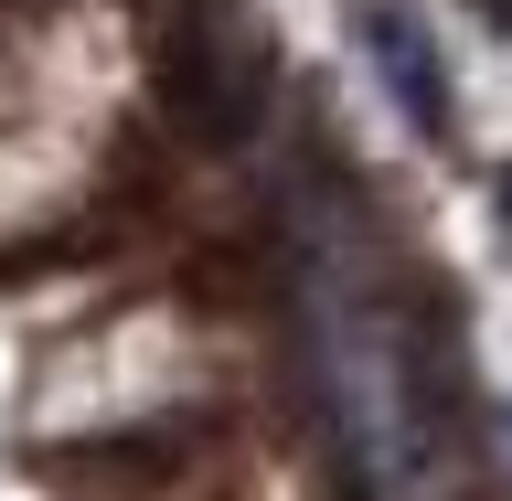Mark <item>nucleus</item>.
I'll return each instance as SVG.
<instances>
[{
	"label": "nucleus",
	"instance_id": "obj_1",
	"mask_svg": "<svg viewBox=\"0 0 512 501\" xmlns=\"http://www.w3.org/2000/svg\"><path fill=\"white\" fill-rule=\"evenodd\" d=\"M299 310H310V374H320V416H331V459H342L352 501H438L448 427H438V384L416 363L406 310L342 246H320L299 267Z\"/></svg>",
	"mask_w": 512,
	"mask_h": 501
},
{
	"label": "nucleus",
	"instance_id": "obj_2",
	"mask_svg": "<svg viewBox=\"0 0 512 501\" xmlns=\"http://www.w3.org/2000/svg\"><path fill=\"white\" fill-rule=\"evenodd\" d=\"M352 32H363V54H374V75L395 86L406 128L448 139V64H438V43H427V22H416V11H395V0H363V11H352Z\"/></svg>",
	"mask_w": 512,
	"mask_h": 501
},
{
	"label": "nucleus",
	"instance_id": "obj_3",
	"mask_svg": "<svg viewBox=\"0 0 512 501\" xmlns=\"http://www.w3.org/2000/svg\"><path fill=\"white\" fill-rule=\"evenodd\" d=\"M502 224H512V171H502Z\"/></svg>",
	"mask_w": 512,
	"mask_h": 501
}]
</instances>
